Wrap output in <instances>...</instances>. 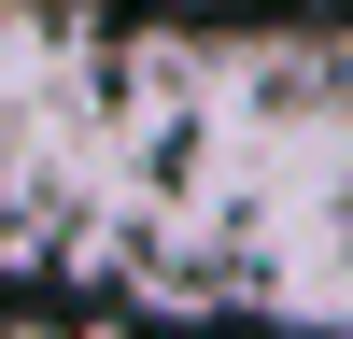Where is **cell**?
<instances>
[{
	"label": "cell",
	"mask_w": 353,
	"mask_h": 339,
	"mask_svg": "<svg viewBox=\"0 0 353 339\" xmlns=\"http://www.w3.org/2000/svg\"><path fill=\"white\" fill-rule=\"evenodd\" d=\"M0 339H71V325H43V311H0Z\"/></svg>",
	"instance_id": "obj_1"
}]
</instances>
